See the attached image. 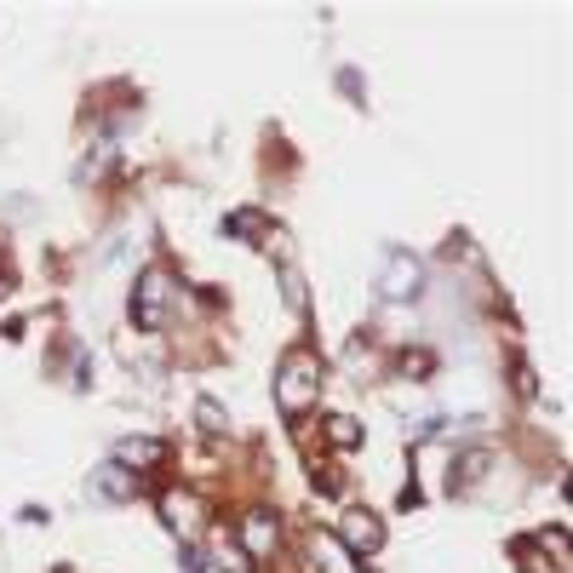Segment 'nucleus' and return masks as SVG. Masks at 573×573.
I'll return each mask as SVG.
<instances>
[{
    "label": "nucleus",
    "instance_id": "obj_2",
    "mask_svg": "<svg viewBox=\"0 0 573 573\" xmlns=\"http://www.w3.org/2000/svg\"><path fill=\"white\" fill-rule=\"evenodd\" d=\"M173 269H144L139 276V293H132V321H139L144 332H161L166 321H173Z\"/></svg>",
    "mask_w": 573,
    "mask_h": 573
},
{
    "label": "nucleus",
    "instance_id": "obj_9",
    "mask_svg": "<svg viewBox=\"0 0 573 573\" xmlns=\"http://www.w3.org/2000/svg\"><path fill=\"white\" fill-rule=\"evenodd\" d=\"M327 436H332V448H345V453L361 448V424H356L350 413H332V419H327Z\"/></svg>",
    "mask_w": 573,
    "mask_h": 573
},
{
    "label": "nucleus",
    "instance_id": "obj_3",
    "mask_svg": "<svg viewBox=\"0 0 573 573\" xmlns=\"http://www.w3.org/2000/svg\"><path fill=\"white\" fill-rule=\"evenodd\" d=\"M424 287V269L413 253H390L385 258V276H379V298H390V305H408V298H419Z\"/></svg>",
    "mask_w": 573,
    "mask_h": 573
},
{
    "label": "nucleus",
    "instance_id": "obj_10",
    "mask_svg": "<svg viewBox=\"0 0 573 573\" xmlns=\"http://www.w3.org/2000/svg\"><path fill=\"white\" fill-rule=\"evenodd\" d=\"M195 419H201V430H207V436H229V419H224V408H218L213 396L195 401Z\"/></svg>",
    "mask_w": 573,
    "mask_h": 573
},
{
    "label": "nucleus",
    "instance_id": "obj_8",
    "mask_svg": "<svg viewBox=\"0 0 573 573\" xmlns=\"http://www.w3.org/2000/svg\"><path fill=\"white\" fill-rule=\"evenodd\" d=\"M166 459V448L155 442V436H126V442L115 448V464L126 470V464H161Z\"/></svg>",
    "mask_w": 573,
    "mask_h": 573
},
{
    "label": "nucleus",
    "instance_id": "obj_7",
    "mask_svg": "<svg viewBox=\"0 0 573 573\" xmlns=\"http://www.w3.org/2000/svg\"><path fill=\"white\" fill-rule=\"evenodd\" d=\"M132 493H139V488H132V477H126L121 464H104V470L92 477V499H104V504H126Z\"/></svg>",
    "mask_w": 573,
    "mask_h": 573
},
{
    "label": "nucleus",
    "instance_id": "obj_12",
    "mask_svg": "<svg viewBox=\"0 0 573 573\" xmlns=\"http://www.w3.org/2000/svg\"><path fill=\"white\" fill-rule=\"evenodd\" d=\"M282 282H287V305H293V310H305V282H298V276H293V269H287V276H282Z\"/></svg>",
    "mask_w": 573,
    "mask_h": 573
},
{
    "label": "nucleus",
    "instance_id": "obj_14",
    "mask_svg": "<svg viewBox=\"0 0 573 573\" xmlns=\"http://www.w3.org/2000/svg\"><path fill=\"white\" fill-rule=\"evenodd\" d=\"M516 390H522V396H528V401H533V396H539V379H533V374H528V367H516Z\"/></svg>",
    "mask_w": 573,
    "mask_h": 573
},
{
    "label": "nucleus",
    "instance_id": "obj_1",
    "mask_svg": "<svg viewBox=\"0 0 573 573\" xmlns=\"http://www.w3.org/2000/svg\"><path fill=\"white\" fill-rule=\"evenodd\" d=\"M321 396V356L316 350H287L276 367V401L287 419H305V408Z\"/></svg>",
    "mask_w": 573,
    "mask_h": 573
},
{
    "label": "nucleus",
    "instance_id": "obj_11",
    "mask_svg": "<svg viewBox=\"0 0 573 573\" xmlns=\"http://www.w3.org/2000/svg\"><path fill=\"white\" fill-rule=\"evenodd\" d=\"M264 229V213H235V218H224V235H258Z\"/></svg>",
    "mask_w": 573,
    "mask_h": 573
},
{
    "label": "nucleus",
    "instance_id": "obj_5",
    "mask_svg": "<svg viewBox=\"0 0 573 573\" xmlns=\"http://www.w3.org/2000/svg\"><path fill=\"white\" fill-rule=\"evenodd\" d=\"M242 551H247L253 562H269V556H276V516L253 511V516L242 522Z\"/></svg>",
    "mask_w": 573,
    "mask_h": 573
},
{
    "label": "nucleus",
    "instance_id": "obj_13",
    "mask_svg": "<svg viewBox=\"0 0 573 573\" xmlns=\"http://www.w3.org/2000/svg\"><path fill=\"white\" fill-rule=\"evenodd\" d=\"M482 470H488V453H470V459H464V464H459V477H464V482H470V477H482Z\"/></svg>",
    "mask_w": 573,
    "mask_h": 573
},
{
    "label": "nucleus",
    "instance_id": "obj_15",
    "mask_svg": "<svg viewBox=\"0 0 573 573\" xmlns=\"http://www.w3.org/2000/svg\"><path fill=\"white\" fill-rule=\"evenodd\" d=\"M0 293H7V269H0Z\"/></svg>",
    "mask_w": 573,
    "mask_h": 573
},
{
    "label": "nucleus",
    "instance_id": "obj_4",
    "mask_svg": "<svg viewBox=\"0 0 573 573\" xmlns=\"http://www.w3.org/2000/svg\"><path fill=\"white\" fill-rule=\"evenodd\" d=\"M339 539H345V545H350L356 556H374V551L385 545V528H379V516H374V511H345Z\"/></svg>",
    "mask_w": 573,
    "mask_h": 573
},
{
    "label": "nucleus",
    "instance_id": "obj_6",
    "mask_svg": "<svg viewBox=\"0 0 573 573\" xmlns=\"http://www.w3.org/2000/svg\"><path fill=\"white\" fill-rule=\"evenodd\" d=\"M161 516H166V528L173 533H195V522H201V499L195 493H161Z\"/></svg>",
    "mask_w": 573,
    "mask_h": 573
}]
</instances>
